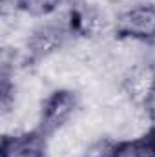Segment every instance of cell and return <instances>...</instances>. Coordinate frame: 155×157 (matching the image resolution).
I'll list each match as a JSON object with an SVG mask.
<instances>
[{
    "instance_id": "5",
    "label": "cell",
    "mask_w": 155,
    "mask_h": 157,
    "mask_svg": "<svg viewBox=\"0 0 155 157\" xmlns=\"http://www.w3.org/2000/svg\"><path fill=\"white\" fill-rule=\"evenodd\" d=\"M62 0H15V6L31 17H47L59 9Z\"/></svg>"
},
{
    "instance_id": "4",
    "label": "cell",
    "mask_w": 155,
    "mask_h": 157,
    "mask_svg": "<svg viewBox=\"0 0 155 157\" xmlns=\"http://www.w3.org/2000/svg\"><path fill=\"white\" fill-rule=\"evenodd\" d=\"M115 157H155V128L137 139L117 143Z\"/></svg>"
},
{
    "instance_id": "3",
    "label": "cell",
    "mask_w": 155,
    "mask_h": 157,
    "mask_svg": "<svg viewBox=\"0 0 155 157\" xmlns=\"http://www.w3.org/2000/svg\"><path fill=\"white\" fill-rule=\"evenodd\" d=\"M2 157H49V148L46 137L35 130L26 135L4 137Z\"/></svg>"
},
{
    "instance_id": "2",
    "label": "cell",
    "mask_w": 155,
    "mask_h": 157,
    "mask_svg": "<svg viewBox=\"0 0 155 157\" xmlns=\"http://www.w3.org/2000/svg\"><path fill=\"white\" fill-rule=\"evenodd\" d=\"M75 110H77V97L73 91L59 90V91L51 93L42 104L37 132H40L44 137L57 133L71 121Z\"/></svg>"
},
{
    "instance_id": "6",
    "label": "cell",
    "mask_w": 155,
    "mask_h": 157,
    "mask_svg": "<svg viewBox=\"0 0 155 157\" xmlns=\"http://www.w3.org/2000/svg\"><path fill=\"white\" fill-rule=\"evenodd\" d=\"M144 110H146V115L150 121H155V86L152 88V91L148 93V97L144 99Z\"/></svg>"
},
{
    "instance_id": "1",
    "label": "cell",
    "mask_w": 155,
    "mask_h": 157,
    "mask_svg": "<svg viewBox=\"0 0 155 157\" xmlns=\"http://www.w3.org/2000/svg\"><path fill=\"white\" fill-rule=\"evenodd\" d=\"M117 37L122 40L148 42L155 39V6L137 4L130 6L117 17Z\"/></svg>"
}]
</instances>
